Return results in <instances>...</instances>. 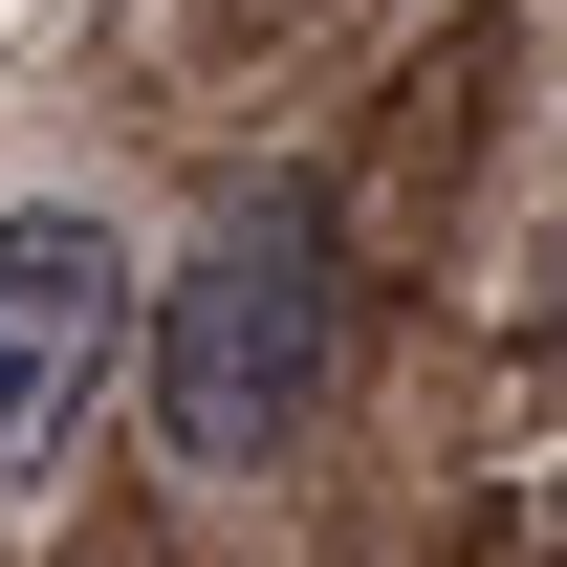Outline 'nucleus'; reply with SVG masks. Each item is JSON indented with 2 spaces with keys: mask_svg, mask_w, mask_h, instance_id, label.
<instances>
[{
  "mask_svg": "<svg viewBox=\"0 0 567 567\" xmlns=\"http://www.w3.org/2000/svg\"><path fill=\"white\" fill-rule=\"evenodd\" d=\"M328 371H350V218L306 197V175H240V197L175 240V284H153V436L197 458V481H240V458H284V436L328 415Z\"/></svg>",
  "mask_w": 567,
  "mask_h": 567,
  "instance_id": "obj_1",
  "label": "nucleus"
},
{
  "mask_svg": "<svg viewBox=\"0 0 567 567\" xmlns=\"http://www.w3.org/2000/svg\"><path fill=\"white\" fill-rule=\"evenodd\" d=\"M132 371V240L110 218H0V481H44L87 436V393Z\"/></svg>",
  "mask_w": 567,
  "mask_h": 567,
  "instance_id": "obj_2",
  "label": "nucleus"
},
{
  "mask_svg": "<svg viewBox=\"0 0 567 567\" xmlns=\"http://www.w3.org/2000/svg\"><path fill=\"white\" fill-rule=\"evenodd\" d=\"M546 567H567V524H546Z\"/></svg>",
  "mask_w": 567,
  "mask_h": 567,
  "instance_id": "obj_3",
  "label": "nucleus"
}]
</instances>
